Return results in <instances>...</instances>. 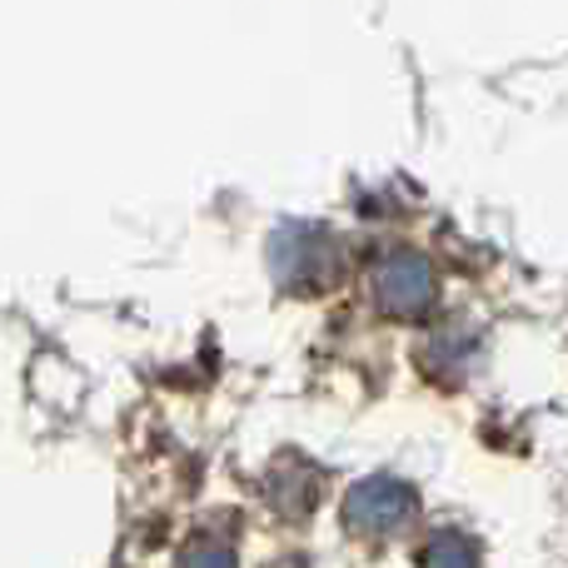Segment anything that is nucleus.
<instances>
[{"mask_svg":"<svg viewBox=\"0 0 568 568\" xmlns=\"http://www.w3.org/2000/svg\"><path fill=\"white\" fill-rule=\"evenodd\" d=\"M374 294H379V304L389 314L414 320V314H424L439 300V275H434V265L419 255H389L379 265V275H374Z\"/></svg>","mask_w":568,"mask_h":568,"instance_id":"nucleus-1","label":"nucleus"},{"mask_svg":"<svg viewBox=\"0 0 568 568\" xmlns=\"http://www.w3.org/2000/svg\"><path fill=\"white\" fill-rule=\"evenodd\" d=\"M414 489L399 479H369L359 484V489L349 494V504H344V519L354 524V529L364 534H389V529H404V524L414 519Z\"/></svg>","mask_w":568,"mask_h":568,"instance_id":"nucleus-2","label":"nucleus"},{"mask_svg":"<svg viewBox=\"0 0 568 568\" xmlns=\"http://www.w3.org/2000/svg\"><path fill=\"white\" fill-rule=\"evenodd\" d=\"M474 554H479V549H474L469 539H459V534H439L434 544H424L419 559H424V564H469Z\"/></svg>","mask_w":568,"mask_h":568,"instance_id":"nucleus-3","label":"nucleus"}]
</instances>
